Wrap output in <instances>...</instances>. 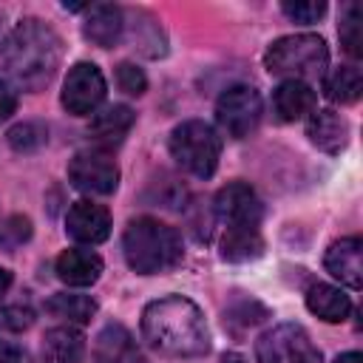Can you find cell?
<instances>
[{
  "mask_svg": "<svg viewBox=\"0 0 363 363\" xmlns=\"http://www.w3.org/2000/svg\"><path fill=\"white\" fill-rule=\"evenodd\" d=\"M142 337L164 357H201L210 352V329L201 309L182 295L150 301L142 312Z\"/></svg>",
  "mask_w": 363,
  "mask_h": 363,
  "instance_id": "obj_1",
  "label": "cell"
},
{
  "mask_svg": "<svg viewBox=\"0 0 363 363\" xmlns=\"http://www.w3.org/2000/svg\"><path fill=\"white\" fill-rule=\"evenodd\" d=\"M0 62L23 91H43L62 62V40L43 20L26 17L3 40Z\"/></svg>",
  "mask_w": 363,
  "mask_h": 363,
  "instance_id": "obj_2",
  "label": "cell"
},
{
  "mask_svg": "<svg viewBox=\"0 0 363 363\" xmlns=\"http://www.w3.org/2000/svg\"><path fill=\"white\" fill-rule=\"evenodd\" d=\"M122 252H125L128 267L139 275L167 272V269L179 267L182 258H184L179 233L173 227L162 224L159 218H150V216L133 218L125 227Z\"/></svg>",
  "mask_w": 363,
  "mask_h": 363,
  "instance_id": "obj_3",
  "label": "cell"
},
{
  "mask_svg": "<svg viewBox=\"0 0 363 363\" xmlns=\"http://www.w3.org/2000/svg\"><path fill=\"white\" fill-rule=\"evenodd\" d=\"M264 65L275 77L286 79H318L323 77L329 65V48L326 40L318 34H289L278 37L267 51H264Z\"/></svg>",
  "mask_w": 363,
  "mask_h": 363,
  "instance_id": "obj_4",
  "label": "cell"
},
{
  "mask_svg": "<svg viewBox=\"0 0 363 363\" xmlns=\"http://www.w3.org/2000/svg\"><path fill=\"white\" fill-rule=\"evenodd\" d=\"M170 156L196 179H210L221 159V139L204 119H184L170 130Z\"/></svg>",
  "mask_w": 363,
  "mask_h": 363,
  "instance_id": "obj_5",
  "label": "cell"
},
{
  "mask_svg": "<svg viewBox=\"0 0 363 363\" xmlns=\"http://www.w3.org/2000/svg\"><path fill=\"white\" fill-rule=\"evenodd\" d=\"M258 363H323L320 349L312 343L303 326L278 323L255 340Z\"/></svg>",
  "mask_w": 363,
  "mask_h": 363,
  "instance_id": "obj_6",
  "label": "cell"
},
{
  "mask_svg": "<svg viewBox=\"0 0 363 363\" xmlns=\"http://www.w3.org/2000/svg\"><path fill=\"white\" fill-rule=\"evenodd\" d=\"M261 116H264V99L252 85H233L216 102L218 128L233 139L250 136L258 128Z\"/></svg>",
  "mask_w": 363,
  "mask_h": 363,
  "instance_id": "obj_7",
  "label": "cell"
},
{
  "mask_svg": "<svg viewBox=\"0 0 363 363\" xmlns=\"http://www.w3.org/2000/svg\"><path fill=\"white\" fill-rule=\"evenodd\" d=\"M105 94H108V85H105L102 71H99L94 62H77V65L68 71L65 82H62V96H60V102H62V108H65L68 113H74V116H88V113H94V111L102 105Z\"/></svg>",
  "mask_w": 363,
  "mask_h": 363,
  "instance_id": "obj_8",
  "label": "cell"
},
{
  "mask_svg": "<svg viewBox=\"0 0 363 363\" xmlns=\"http://www.w3.org/2000/svg\"><path fill=\"white\" fill-rule=\"evenodd\" d=\"M68 179L77 190L94 196H111L119 187V167L108 153L79 150L68 162Z\"/></svg>",
  "mask_w": 363,
  "mask_h": 363,
  "instance_id": "obj_9",
  "label": "cell"
},
{
  "mask_svg": "<svg viewBox=\"0 0 363 363\" xmlns=\"http://www.w3.org/2000/svg\"><path fill=\"white\" fill-rule=\"evenodd\" d=\"M216 216L230 227V224H258L261 221V199L255 190L244 182H230L216 193Z\"/></svg>",
  "mask_w": 363,
  "mask_h": 363,
  "instance_id": "obj_10",
  "label": "cell"
},
{
  "mask_svg": "<svg viewBox=\"0 0 363 363\" xmlns=\"http://www.w3.org/2000/svg\"><path fill=\"white\" fill-rule=\"evenodd\" d=\"M65 233L79 244H102L111 235V213L94 201H74L65 216Z\"/></svg>",
  "mask_w": 363,
  "mask_h": 363,
  "instance_id": "obj_11",
  "label": "cell"
},
{
  "mask_svg": "<svg viewBox=\"0 0 363 363\" xmlns=\"http://www.w3.org/2000/svg\"><path fill=\"white\" fill-rule=\"evenodd\" d=\"M360 252H363V241L357 235L340 238V241H335L326 250L323 267H326V272L332 278H337L349 289H360L363 286V261H360Z\"/></svg>",
  "mask_w": 363,
  "mask_h": 363,
  "instance_id": "obj_12",
  "label": "cell"
},
{
  "mask_svg": "<svg viewBox=\"0 0 363 363\" xmlns=\"http://www.w3.org/2000/svg\"><path fill=\"white\" fill-rule=\"evenodd\" d=\"M94 363H147L122 323H105L94 340Z\"/></svg>",
  "mask_w": 363,
  "mask_h": 363,
  "instance_id": "obj_13",
  "label": "cell"
},
{
  "mask_svg": "<svg viewBox=\"0 0 363 363\" xmlns=\"http://www.w3.org/2000/svg\"><path fill=\"white\" fill-rule=\"evenodd\" d=\"M125 34V14L113 3H96L88 9L82 23V37L99 48H113Z\"/></svg>",
  "mask_w": 363,
  "mask_h": 363,
  "instance_id": "obj_14",
  "label": "cell"
},
{
  "mask_svg": "<svg viewBox=\"0 0 363 363\" xmlns=\"http://www.w3.org/2000/svg\"><path fill=\"white\" fill-rule=\"evenodd\" d=\"M306 136L318 150L340 153L349 145V122L337 111L320 108V111H312V116L306 122Z\"/></svg>",
  "mask_w": 363,
  "mask_h": 363,
  "instance_id": "obj_15",
  "label": "cell"
},
{
  "mask_svg": "<svg viewBox=\"0 0 363 363\" xmlns=\"http://www.w3.org/2000/svg\"><path fill=\"white\" fill-rule=\"evenodd\" d=\"M318 105V94L312 91L309 82H298V79H284L275 91H272V111L281 122H295L303 119L306 113H312Z\"/></svg>",
  "mask_w": 363,
  "mask_h": 363,
  "instance_id": "obj_16",
  "label": "cell"
},
{
  "mask_svg": "<svg viewBox=\"0 0 363 363\" xmlns=\"http://www.w3.org/2000/svg\"><path fill=\"white\" fill-rule=\"evenodd\" d=\"M102 275V258L94 250H65L57 258V278L68 286H91Z\"/></svg>",
  "mask_w": 363,
  "mask_h": 363,
  "instance_id": "obj_17",
  "label": "cell"
},
{
  "mask_svg": "<svg viewBox=\"0 0 363 363\" xmlns=\"http://www.w3.org/2000/svg\"><path fill=\"white\" fill-rule=\"evenodd\" d=\"M85 354V337L74 326H54L43 335L40 363H79Z\"/></svg>",
  "mask_w": 363,
  "mask_h": 363,
  "instance_id": "obj_18",
  "label": "cell"
},
{
  "mask_svg": "<svg viewBox=\"0 0 363 363\" xmlns=\"http://www.w3.org/2000/svg\"><path fill=\"white\" fill-rule=\"evenodd\" d=\"M264 255V235L258 224H230L221 238V258L230 264H247Z\"/></svg>",
  "mask_w": 363,
  "mask_h": 363,
  "instance_id": "obj_19",
  "label": "cell"
},
{
  "mask_svg": "<svg viewBox=\"0 0 363 363\" xmlns=\"http://www.w3.org/2000/svg\"><path fill=\"white\" fill-rule=\"evenodd\" d=\"M306 309L326 323H340L352 312V298L332 284H312L306 292Z\"/></svg>",
  "mask_w": 363,
  "mask_h": 363,
  "instance_id": "obj_20",
  "label": "cell"
},
{
  "mask_svg": "<svg viewBox=\"0 0 363 363\" xmlns=\"http://www.w3.org/2000/svg\"><path fill=\"white\" fill-rule=\"evenodd\" d=\"M133 122H136V113L128 105H111V108H105L102 113H96L91 119L88 130L102 145H119L128 136V130L133 128Z\"/></svg>",
  "mask_w": 363,
  "mask_h": 363,
  "instance_id": "obj_21",
  "label": "cell"
},
{
  "mask_svg": "<svg viewBox=\"0 0 363 363\" xmlns=\"http://www.w3.org/2000/svg\"><path fill=\"white\" fill-rule=\"evenodd\" d=\"M323 91H326V96H329L332 102H337V105H352V102H357L360 94H363V74H360V68H357V65H340V68H335V71L326 77Z\"/></svg>",
  "mask_w": 363,
  "mask_h": 363,
  "instance_id": "obj_22",
  "label": "cell"
},
{
  "mask_svg": "<svg viewBox=\"0 0 363 363\" xmlns=\"http://www.w3.org/2000/svg\"><path fill=\"white\" fill-rule=\"evenodd\" d=\"M45 312H51L54 318H62L71 323H88L96 315V301L88 295H74V292H60L54 298L45 301Z\"/></svg>",
  "mask_w": 363,
  "mask_h": 363,
  "instance_id": "obj_23",
  "label": "cell"
},
{
  "mask_svg": "<svg viewBox=\"0 0 363 363\" xmlns=\"http://www.w3.org/2000/svg\"><path fill=\"white\" fill-rule=\"evenodd\" d=\"M337 34H340L343 51L357 60L363 54V9H360V3H346L343 6Z\"/></svg>",
  "mask_w": 363,
  "mask_h": 363,
  "instance_id": "obj_24",
  "label": "cell"
},
{
  "mask_svg": "<svg viewBox=\"0 0 363 363\" xmlns=\"http://www.w3.org/2000/svg\"><path fill=\"white\" fill-rule=\"evenodd\" d=\"M9 145L20 153H31V150H40L45 142H48V128L43 122H20L14 125L9 133H6Z\"/></svg>",
  "mask_w": 363,
  "mask_h": 363,
  "instance_id": "obj_25",
  "label": "cell"
},
{
  "mask_svg": "<svg viewBox=\"0 0 363 363\" xmlns=\"http://www.w3.org/2000/svg\"><path fill=\"white\" fill-rule=\"evenodd\" d=\"M281 11L289 20L309 26V23H318L326 14V3L323 0H286V3H281Z\"/></svg>",
  "mask_w": 363,
  "mask_h": 363,
  "instance_id": "obj_26",
  "label": "cell"
},
{
  "mask_svg": "<svg viewBox=\"0 0 363 363\" xmlns=\"http://www.w3.org/2000/svg\"><path fill=\"white\" fill-rule=\"evenodd\" d=\"M116 85H119V91L128 94V96H142V94L147 91V77H145V71H142L139 65H133V62H119V65H116Z\"/></svg>",
  "mask_w": 363,
  "mask_h": 363,
  "instance_id": "obj_27",
  "label": "cell"
},
{
  "mask_svg": "<svg viewBox=\"0 0 363 363\" xmlns=\"http://www.w3.org/2000/svg\"><path fill=\"white\" fill-rule=\"evenodd\" d=\"M28 238H31V221L26 216H9L0 224V247L3 250H14Z\"/></svg>",
  "mask_w": 363,
  "mask_h": 363,
  "instance_id": "obj_28",
  "label": "cell"
},
{
  "mask_svg": "<svg viewBox=\"0 0 363 363\" xmlns=\"http://www.w3.org/2000/svg\"><path fill=\"white\" fill-rule=\"evenodd\" d=\"M31 323H34L31 306L11 303V306H3L0 309V326L9 329V332H26V329H31Z\"/></svg>",
  "mask_w": 363,
  "mask_h": 363,
  "instance_id": "obj_29",
  "label": "cell"
},
{
  "mask_svg": "<svg viewBox=\"0 0 363 363\" xmlns=\"http://www.w3.org/2000/svg\"><path fill=\"white\" fill-rule=\"evenodd\" d=\"M0 363H31V354L26 346L0 337Z\"/></svg>",
  "mask_w": 363,
  "mask_h": 363,
  "instance_id": "obj_30",
  "label": "cell"
},
{
  "mask_svg": "<svg viewBox=\"0 0 363 363\" xmlns=\"http://www.w3.org/2000/svg\"><path fill=\"white\" fill-rule=\"evenodd\" d=\"M14 111H17V96H14V91H11L6 82H0V122L9 119Z\"/></svg>",
  "mask_w": 363,
  "mask_h": 363,
  "instance_id": "obj_31",
  "label": "cell"
},
{
  "mask_svg": "<svg viewBox=\"0 0 363 363\" xmlns=\"http://www.w3.org/2000/svg\"><path fill=\"white\" fill-rule=\"evenodd\" d=\"M335 363H363V354L360 352H346V354H337Z\"/></svg>",
  "mask_w": 363,
  "mask_h": 363,
  "instance_id": "obj_32",
  "label": "cell"
},
{
  "mask_svg": "<svg viewBox=\"0 0 363 363\" xmlns=\"http://www.w3.org/2000/svg\"><path fill=\"white\" fill-rule=\"evenodd\" d=\"M9 286H11V272L0 267V298L6 295V289H9Z\"/></svg>",
  "mask_w": 363,
  "mask_h": 363,
  "instance_id": "obj_33",
  "label": "cell"
}]
</instances>
